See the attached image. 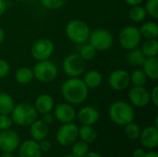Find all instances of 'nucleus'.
I'll return each mask as SVG.
<instances>
[{
	"mask_svg": "<svg viewBox=\"0 0 158 157\" xmlns=\"http://www.w3.org/2000/svg\"><path fill=\"white\" fill-rule=\"evenodd\" d=\"M61 93L69 104L79 105L87 99L89 88L79 77L69 78L62 84Z\"/></svg>",
	"mask_w": 158,
	"mask_h": 157,
	"instance_id": "1",
	"label": "nucleus"
},
{
	"mask_svg": "<svg viewBox=\"0 0 158 157\" xmlns=\"http://www.w3.org/2000/svg\"><path fill=\"white\" fill-rule=\"evenodd\" d=\"M110 119L119 126H125L134 119V110L132 106L124 101H117L109 107Z\"/></svg>",
	"mask_w": 158,
	"mask_h": 157,
	"instance_id": "2",
	"label": "nucleus"
},
{
	"mask_svg": "<svg viewBox=\"0 0 158 157\" xmlns=\"http://www.w3.org/2000/svg\"><path fill=\"white\" fill-rule=\"evenodd\" d=\"M10 114L13 123L19 126H30L37 119L38 112L31 104L21 103L15 105Z\"/></svg>",
	"mask_w": 158,
	"mask_h": 157,
	"instance_id": "3",
	"label": "nucleus"
},
{
	"mask_svg": "<svg viewBox=\"0 0 158 157\" xmlns=\"http://www.w3.org/2000/svg\"><path fill=\"white\" fill-rule=\"evenodd\" d=\"M90 28L86 22L81 19H72L66 26L68 38L75 43H84L88 41Z\"/></svg>",
	"mask_w": 158,
	"mask_h": 157,
	"instance_id": "4",
	"label": "nucleus"
},
{
	"mask_svg": "<svg viewBox=\"0 0 158 157\" xmlns=\"http://www.w3.org/2000/svg\"><path fill=\"white\" fill-rule=\"evenodd\" d=\"M88 41L96 51H106L113 45L114 39L112 33L108 30L98 28L90 32Z\"/></svg>",
	"mask_w": 158,
	"mask_h": 157,
	"instance_id": "5",
	"label": "nucleus"
},
{
	"mask_svg": "<svg viewBox=\"0 0 158 157\" xmlns=\"http://www.w3.org/2000/svg\"><path fill=\"white\" fill-rule=\"evenodd\" d=\"M32 72L34 78H36L39 81L47 83L53 81L56 78L57 68L53 62L49 61L48 59L42 60L38 61L34 65Z\"/></svg>",
	"mask_w": 158,
	"mask_h": 157,
	"instance_id": "6",
	"label": "nucleus"
},
{
	"mask_svg": "<svg viewBox=\"0 0 158 157\" xmlns=\"http://www.w3.org/2000/svg\"><path fill=\"white\" fill-rule=\"evenodd\" d=\"M142 37L140 30L137 27L127 26L120 31L118 34V42L124 49L131 50L140 44Z\"/></svg>",
	"mask_w": 158,
	"mask_h": 157,
	"instance_id": "7",
	"label": "nucleus"
},
{
	"mask_svg": "<svg viewBox=\"0 0 158 157\" xmlns=\"http://www.w3.org/2000/svg\"><path fill=\"white\" fill-rule=\"evenodd\" d=\"M85 68V60H83L78 54L69 55L63 61V70L69 78L80 77L83 74Z\"/></svg>",
	"mask_w": 158,
	"mask_h": 157,
	"instance_id": "8",
	"label": "nucleus"
},
{
	"mask_svg": "<svg viewBox=\"0 0 158 157\" xmlns=\"http://www.w3.org/2000/svg\"><path fill=\"white\" fill-rule=\"evenodd\" d=\"M79 135V128L76 124L72 122L64 123L56 132L57 143L65 147L72 145Z\"/></svg>",
	"mask_w": 158,
	"mask_h": 157,
	"instance_id": "9",
	"label": "nucleus"
},
{
	"mask_svg": "<svg viewBox=\"0 0 158 157\" xmlns=\"http://www.w3.org/2000/svg\"><path fill=\"white\" fill-rule=\"evenodd\" d=\"M31 53L37 61L47 60L54 53V44L49 39H39L32 44Z\"/></svg>",
	"mask_w": 158,
	"mask_h": 157,
	"instance_id": "10",
	"label": "nucleus"
},
{
	"mask_svg": "<svg viewBox=\"0 0 158 157\" xmlns=\"http://www.w3.org/2000/svg\"><path fill=\"white\" fill-rule=\"evenodd\" d=\"M19 146V134L10 129L0 132V150L2 152L13 153Z\"/></svg>",
	"mask_w": 158,
	"mask_h": 157,
	"instance_id": "11",
	"label": "nucleus"
},
{
	"mask_svg": "<svg viewBox=\"0 0 158 157\" xmlns=\"http://www.w3.org/2000/svg\"><path fill=\"white\" fill-rule=\"evenodd\" d=\"M130 83V74L124 69H116L109 75L108 84L117 92L125 90Z\"/></svg>",
	"mask_w": 158,
	"mask_h": 157,
	"instance_id": "12",
	"label": "nucleus"
},
{
	"mask_svg": "<svg viewBox=\"0 0 158 157\" xmlns=\"http://www.w3.org/2000/svg\"><path fill=\"white\" fill-rule=\"evenodd\" d=\"M131 103L136 107H144L150 102V93L143 86H134L129 93Z\"/></svg>",
	"mask_w": 158,
	"mask_h": 157,
	"instance_id": "13",
	"label": "nucleus"
},
{
	"mask_svg": "<svg viewBox=\"0 0 158 157\" xmlns=\"http://www.w3.org/2000/svg\"><path fill=\"white\" fill-rule=\"evenodd\" d=\"M55 118L63 124L72 122L76 118V111L70 104H58L55 107Z\"/></svg>",
	"mask_w": 158,
	"mask_h": 157,
	"instance_id": "14",
	"label": "nucleus"
},
{
	"mask_svg": "<svg viewBox=\"0 0 158 157\" xmlns=\"http://www.w3.org/2000/svg\"><path fill=\"white\" fill-rule=\"evenodd\" d=\"M139 139L144 147L148 149L156 148L158 145V129L155 126L145 128L141 131Z\"/></svg>",
	"mask_w": 158,
	"mask_h": 157,
	"instance_id": "15",
	"label": "nucleus"
},
{
	"mask_svg": "<svg viewBox=\"0 0 158 157\" xmlns=\"http://www.w3.org/2000/svg\"><path fill=\"white\" fill-rule=\"evenodd\" d=\"M100 118L99 111L94 106H84L78 112V119L82 125H94Z\"/></svg>",
	"mask_w": 158,
	"mask_h": 157,
	"instance_id": "16",
	"label": "nucleus"
},
{
	"mask_svg": "<svg viewBox=\"0 0 158 157\" xmlns=\"http://www.w3.org/2000/svg\"><path fill=\"white\" fill-rule=\"evenodd\" d=\"M19 157H42L39 144L34 140H28L19 146Z\"/></svg>",
	"mask_w": 158,
	"mask_h": 157,
	"instance_id": "17",
	"label": "nucleus"
},
{
	"mask_svg": "<svg viewBox=\"0 0 158 157\" xmlns=\"http://www.w3.org/2000/svg\"><path fill=\"white\" fill-rule=\"evenodd\" d=\"M49 133V127L42 119L35 120L30 125V134L32 140L40 142L44 139H46Z\"/></svg>",
	"mask_w": 158,
	"mask_h": 157,
	"instance_id": "18",
	"label": "nucleus"
},
{
	"mask_svg": "<svg viewBox=\"0 0 158 157\" xmlns=\"http://www.w3.org/2000/svg\"><path fill=\"white\" fill-rule=\"evenodd\" d=\"M35 109L38 113L44 115L46 113H50L55 107L54 98L46 93L40 94L35 100Z\"/></svg>",
	"mask_w": 158,
	"mask_h": 157,
	"instance_id": "19",
	"label": "nucleus"
},
{
	"mask_svg": "<svg viewBox=\"0 0 158 157\" xmlns=\"http://www.w3.org/2000/svg\"><path fill=\"white\" fill-rule=\"evenodd\" d=\"M143 71L146 74L147 78L151 80H157L158 79V59L157 56L153 57H146L143 64Z\"/></svg>",
	"mask_w": 158,
	"mask_h": 157,
	"instance_id": "20",
	"label": "nucleus"
},
{
	"mask_svg": "<svg viewBox=\"0 0 158 157\" xmlns=\"http://www.w3.org/2000/svg\"><path fill=\"white\" fill-rule=\"evenodd\" d=\"M82 142L86 143H92L97 139V131L93 126L82 125L79 128V135Z\"/></svg>",
	"mask_w": 158,
	"mask_h": 157,
	"instance_id": "21",
	"label": "nucleus"
},
{
	"mask_svg": "<svg viewBox=\"0 0 158 157\" xmlns=\"http://www.w3.org/2000/svg\"><path fill=\"white\" fill-rule=\"evenodd\" d=\"M83 81L88 88H97L103 82V76L97 70H90L84 75Z\"/></svg>",
	"mask_w": 158,
	"mask_h": 157,
	"instance_id": "22",
	"label": "nucleus"
},
{
	"mask_svg": "<svg viewBox=\"0 0 158 157\" xmlns=\"http://www.w3.org/2000/svg\"><path fill=\"white\" fill-rule=\"evenodd\" d=\"M142 36L146 39H156L158 36V25L154 21L145 22L139 29Z\"/></svg>",
	"mask_w": 158,
	"mask_h": 157,
	"instance_id": "23",
	"label": "nucleus"
},
{
	"mask_svg": "<svg viewBox=\"0 0 158 157\" xmlns=\"http://www.w3.org/2000/svg\"><path fill=\"white\" fill-rule=\"evenodd\" d=\"M145 59L146 56L143 55V51L137 47L129 50V53L127 55V61L132 66H137V67L143 66Z\"/></svg>",
	"mask_w": 158,
	"mask_h": 157,
	"instance_id": "24",
	"label": "nucleus"
},
{
	"mask_svg": "<svg viewBox=\"0 0 158 157\" xmlns=\"http://www.w3.org/2000/svg\"><path fill=\"white\" fill-rule=\"evenodd\" d=\"M15 106L14 100L8 93H0V114L9 115Z\"/></svg>",
	"mask_w": 158,
	"mask_h": 157,
	"instance_id": "25",
	"label": "nucleus"
},
{
	"mask_svg": "<svg viewBox=\"0 0 158 157\" xmlns=\"http://www.w3.org/2000/svg\"><path fill=\"white\" fill-rule=\"evenodd\" d=\"M34 78L32 69L27 67L19 68L15 73V80L19 84H28Z\"/></svg>",
	"mask_w": 158,
	"mask_h": 157,
	"instance_id": "26",
	"label": "nucleus"
},
{
	"mask_svg": "<svg viewBox=\"0 0 158 157\" xmlns=\"http://www.w3.org/2000/svg\"><path fill=\"white\" fill-rule=\"evenodd\" d=\"M141 50L146 57L156 56L158 54V42L156 39H146Z\"/></svg>",
	"mask_w": 158,
	"mask_h": 157,
	"instance_id": "27",
	"label": "nucleus"
},
{
	"mask_svg": "<svg viewBox=\"0 0 158 157\" xmlns=\"http://www.w3.org/2000/svg\"><path fill=\"white\" fill-rule=\"evenodd\" d=\"M146 11L143 6L140 5L132 6L129 10V18L134 22H141L146 18Z\"/></svg>",
	"mask_w": 158,
	"mask_h": 157,
	"instance_id": "28",
	"label": "nucleus"
},
{
	"mask_svg": "<svg viewBox=\"0 0 158 157\" xmlns=\"http://www.w3.org/2000/svg\"><path fill=\"white\" fill-rule=\"evenodd\" d=\"M130 81L134 86H144L147 82V76L143 69H135L130 74Z\"/></svg>",
	"mask_w": 158,
	"mask_h": 157,
	"instance_id": "29",
	"label": "nucleus"
},
{
	"mask_svg": "<svg viewBox=\"0 0 158 157\" xmlns=\"http://www.w3.org/2000/svg\"><path fill=\"white\" fill-rule=\"evenodd\" d=\"M124 127H125V130H124L125 134L129 139H131V140L139 139L140 134H141V129H140L139 125H137L136 123H134L132 121L131 123H128Z\"/></svg>",
	"mask_w": 158,
	"mask_h": 157,
	"instance_id": "30",
	"label": "nucleus"
},
{
	"mask_svg": "<svg viewBox=\"0 0 158 157\" xmlns=\"http://www.w3.org/2000/svg\"><path fill=\"white\" fill-rule=\"evenodd\" d=\"M89 152V145L88 143L81 141L75 142L72 144V155L76 157H83Z\"/></svg>",
	"mask_w": 158,
	"mask_h": 157,
	"instance_id": "31",
	"label": "nucleus"
},
{
	"mask_svg": "<svg viewBox=\"0 0 158 157\" xmlns=\"http://www.w3.org/2000/svg\"><path fill=\"white\" fill-rule=\"evenodd\" d=\"M95 54H96V50H95V48L93 46V45H91L90 43H88V44H84V45H82L81 47V49H80V56H81V57L83 59V60H91V59H93L94 57V56H95Z\"/></svg>",
	"mask_w": 158,
	"mask_h": 157,
	"instance_id": "32",
	"label": "nucleus"
},
{
	"mask_svg": "<svg viewBox=\"0 0 158 157\" xmlns=\"http://www.w3.org/2000/svg\"><path fill=\"white\" fill-rule=\"evenodd\" d=\"M144 9L146 13L155 19L158 18V0H147Z\"/></svg>",
	"mask_w": 158,
	"mask_h": 157,
	"instance_id": "33",
	"label": "nucleus"
},
{
	"mask_svg": "<svg viewBox=\"0 0 158 157\" xmlns=\"http://www.w3.org/2000/svg\"><path fill=\"white\" fill-rule=\"evenodd\" d=\"M42 5L49 9H58L62 7L67 0H40Z\"/></svg>",
	"mask_w": 158,
	"mask_h": 157,
	"instance_id": "34",
	"label": "nucleus"
},
{
	"mask_svg": "<svg viewBox=\"0 0 158 157\" xmlns=\"http://www.w3.org/2000/svg\"><path fill=\"white\" fill-rule=\"evenodd\" d=\"M12 125H13V121L11 117H9L8 115L0 114V130H8L11 128Z\"/></svg>",
	"mask_w": 158,
	"mask_h": 157,
	"instance_id": "35",
	"label": "nucleus"
},
{
	"mask_svg": "<svg viewBox=\"0 0 158 157\" xmlns=\"http://www.w3.org/2000/svg\"><path fill=\"white\" fill-rule=\"evenodd\" d=\"M10 67L6 60L0 59V79L5 78L8 75Z\"/></svg>",
	"mask_w": 158,
	"mask_h": 157,
	"instance_id": "36",
	"label": "nucleus"
},
{
	"mask_svg": "<svg viewBox=\"0 0 158 157\" xmlns=\"http://www.w3.org/2000/svg\"><path fill=\"white\" fill-rule=\"evenodd\" d=\"M38 144H39V147H40V150H41L42 153H45V152L50 151V149L52 147L51 143L46 139H44V140L40 141Z\"/></svg>",
	"mask_w": 158,
	"mask_h": 157,
	"instance_id": "37",
	"label": "nucleus"
},
{
	"mask_svg": "<svg viewBox=\"0 0 158 157\" xmlns=\"http://www.w3.org/2000/svg\"><path fill=\"white\" fill-rule=\"evenodd\" d=\"M150 101H152L156 106H158V86L154 87L150 93Z\"/></svg>",
	"mask_w": 158,
	"mask_h": 157,
	"instance_id": "38",
	"label": "nucleus"
},
{
	"mask_svg": "<svg viewBox=\"0 0 158 157\" xmlns=\"http://www.w3.org/2000/svg\"><path fill=\"white\" fill-rule=\"evenodd\" d=\"M54 119H55V118H54V116L51 114V112H50V113L44 114V115H43V118H42V120H43L46 125H48V126L51 125V124H53Z\"/></svg>",
	"mask_w": 158,
	"mask_h": 157,
	"instance_id": "39",
	"label": "nucleus"
},
{
	"mask_svg": "<svg viewBox=\"0 0 158 157\" xmlns=\"http://www.w3.org/2000/svg\"><path fill=\"white\" fill-rule=\"evenodd\" d=\"M145 155V152L143 149H136L134 150L133 154H132V156L133 157H144Z\"/></svg>",
	"mask_w": 158,
	"mask_h": 157,
	"instance_id": "40",
	"label": "nucleus"
},
{
	"mask_svg": "<svg viewBox=\"0 0 158 157\" xmlns=\"http://www.w3.org/2000/svg\"><path fill=\"white\" fill-rule=\"evenodd\" d=\"M126 4L132 6H136V5H141L143 0H125Z\"/></svg>",
	"mask_w": 158,
	"mask_h": 157,
	"instance_id": "41",
	"label": "nucleus"
},
{
	"mask_svg": "<svg viewBox=\"0 0 158 157\" xmlns=\"http://www.w3.org/2000/svg\"><path fill=\"white\" fill-rule=\"evenodd\" d=\"M6 8V4L5 0H0V17L3 16V14L5 13Z\"/></svg>",
	"mask_w": 158,
	"mask_h": 157,
	"instance_id": "42",
	"label": "nucleus"
},
{
	"mask_svg": "<svg viewBox=\"0 0 158 157\" xmlns=\"http://www.w3.org/2000/svg\"><path fill=\"white\" fill-rule=\"evenodd\" d=\"M83 157H102V155L96 152H88Z\"/></svg>",
	"mask_w": 158,
	"mask_h": 157,
	"instance_id": "43",
	"label": "nucleus"
},
{
	"mask_svg": "<svg viewBox=\"0 0 158 157\" xmlns=\"http://www.w3.org/2000/svg\"><path fill=\"white\" fill-rule=\"evenodd\" d=\"M144 157H158V155L156 151H152V152H149V153H145Z\"/></svg>",
	"mask_w": 158,
	"mask_h": 157,
	"instance_id": "44",
	"label": "nucleus"
},
{
	"mask_svg": "<svg viewBox=\"0 0 158 157\" xmlns=\"http://www.w3.org/2000/svg\"><path fill=\"white\" fill-rule=\"evenodd\" d=\"M4 40H5V31H4L3 29L0 27V45L3 43Z\"/></svg>",
	"mask_w": 158,
	"mask_h": 157,
	"instance_id": "45",
	"label": "nucleus"
},
{
	"mask_svg": "<svg viewBox=\"0 0 158 157\" xmlns=\"http://www.w3.org/2000/svg\"><path fill=\"white\" fill-rule=\"evenodd\" d=\"M0 157H13L12 153H7V152H3V154L1 155Z\"/></svg>",
	"mask_w": 158,
	"mask_h": 157,
	"instance_id": "46",
	"label": "nucleus"
},
{
	"mask_svg": "<svg viewBox=\"0 0 158 157\" xmlns=\"http://www.w3.org/2000/svg\"><path fill=\"white\" fill-rule=\"evenodd\" d=\"M63 157H76V156H74L73 155H65V156H63Z\"/></svg>",
	"mask_w": 158,
	"mask_h": 157,
	"instance_id": "47",
	"label": "nucleus"
},
{
	"mask_svg": "<svg viewBox=\"0 0 158 157\" xmlns=\"http://www.w3.org/2000/svg\"><path fill=\"white\" fill-rule=\"evenodd\" d=\"M16 1H19V2H21V1H24V0H16Z\"/></svg>",
	"mask_w": 158,
	"mask_h": 157,
	"instance_id": "48",
	"label": "nucleus"
}]
</instances>
